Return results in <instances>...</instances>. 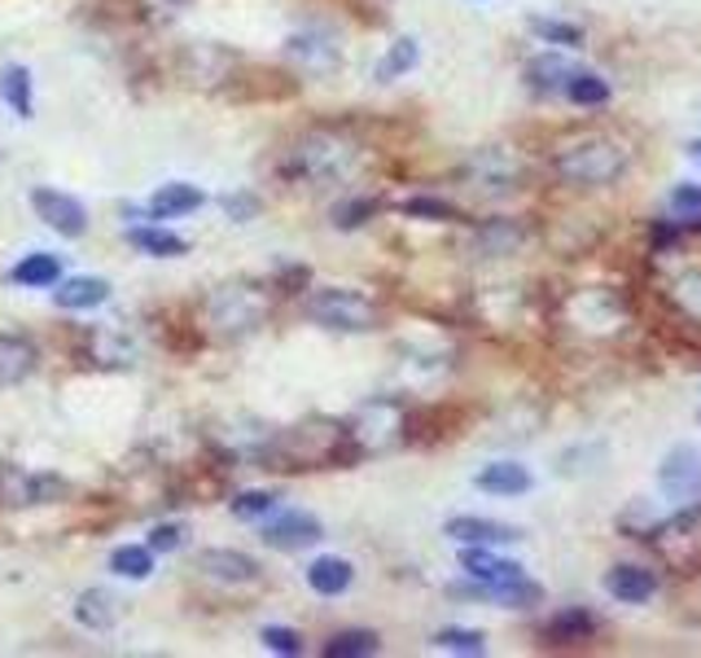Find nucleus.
Returning a JSON list of instances; mask_svg holds the SVG:
<instances>
[{"label":"nucleus","mask_w":701,"mask_h":658,"mask_svg":"<svg viewBox=\"0 0 701 658\" xmlns=\"http://www.w3.org/2000/svg\"><path fill=\"white\" fill-rule=\"evenodd\" d=\"M531 31H535L544 45H561V49H579V45H583V27L561 22V18H531Z\"/></svg>","instance_id":"473e14b6"},{"label":"nucleus","mask_w":701,"mask_h":658,"mask_svg":"<svg viewBox=\"0 0 701 658\" xmlns=\"http://www.w3.org/2000/svg\"><path fill=\"white\" fill-rule=\"evenodd\" d=\"M132 246H140L145 255H158V259H176L189 251V242L167 228H132Z\"/></svg>","instance_id":"c756f323"},{"label":"nucleus","mask_w":701,"mask_h":658,"mask_svg":"<svg viewBox=\"0 0 701 658\" xmlns=\"http://www.w3.org/2000/svg\"><path fill=\"white\" fill-rule=\"evenodd\" d=\"M359 163V146L338 128H312L303 137H294L289 149L280 154V176L285 180H312V185H329V180H347Z\"/></svg>","instance_id":"f257e3e1"},{"label":"nucleus","mask_w":701,"mask_h":658,"mask_svg":"<svg viewBox=\"0 0 701 658\" xmlns=\"http://www.w3.org/2000/svg\"><path fill=\"white\" fill-rule=\"evenodd\" d=\"M264 646L273 650V655H285V658H294V655H303V637L294 632V628H264Z\"/></svg>","instance_id":"ea45409f"},{"label":"nucleus","mask_w":701,"mask_h":658,"mask_svg":"<svg viewBox=\"0 0 701 658\" xmlns=\"http://www.w3.org/2000/svg\"><path fill=\"white\" fill-rule=\"evenodd\" d=\"M399 212L408 219H456V207L443 198H408Z\"/></svg>","instance_id":"4c0bfd02"},{"label":"nucleus","mask_w":701,"mask_h":658,"mask_svg":"<svg viewBox=\"0 0 701 658\" xmlns=\"http://www.w3.org/2000/svg\"><path fill=\"white\" fill-rule=\"evenodd\" d=\"M443 531L461 544H513V540H522L517 527H504V522H491V518H452Z\"/></svg>","instance_id":"a211bd4d"},{"label":"nucleus","mask_w":701,"mask_h":658,"mask_svg":"<svg viewBox=\"0 0 701 658\" xmlns=\"http://www.w3.org/2000/svg\"><path fill=\"white\" fill-rule=\"evenodd\" d=\"M658 483H662V492L675 497V501H698L701 497V448L680 443V448L662 461Z\"/></svg>","instance_id":"6e6552de"},{"label":"nucleus","mask_w":701,"mask_h":658,"mask_svg":"<svg viewBox=\"0 0 701 658\" xmlns=\"http://www.w3.org/2000/svg\"><path fill=\"white\" fill-rule=\"evenodd\" d=\"M203 203H207V194H203L198 185H185V180H176V185H162V189L149 198V219L189 216V212H198Z\"/></svg>","instance_id":"aec40b11"},{"label":"nucleus","mask_w":701,"mask_h":658,"mask_svg":"<svg viewBox=\"0 0 701 658\" xmlns=\"http://www.w3.org/2000/svg\"><path fill=\"white\" fill-rule=\"evenodd\" d=\"M75 619H79L83 628H92V632H110V628L124 619V606H119L115 592L88 588V592H79V601H75Z\"/></svg>","instance_id":"dca6fc26"},{"label":"nucleus","mask_w":701,"mask_h":658,"mask_svg":"<svg viewBox=\"0 0 701 658\" xmlns=\"http://www.w3.org/2000/svg\"><path fill=\"white\" fill-rule=\"evenodd\" d=\"M631 167V154L614 141H583V146H570L565 154H557V176L579 185V189H601V185H614L623 171Z\"/></svg>","instance_id":"20e7f679"},{"label":"nucleus","mask_w":701,"mask_h":658,"mask_svg":"<svg viewBox=\"0 0 701 658\" xmlns=\"http://www.w3.org/2000/svg\"><path fill=\"white\" fill-rule=\"evenodd\" d=\"M0 97L9 101V110L13 115H31V71L27 67H4L0 75Z\"/></svg>","instance_id":"7c9ffc66"},{"label":"nucleus","mask_w":701,"mask_h":658,"mask_svg":"<svg viewBox=\"0 0 701 658\" xmlns=\"http://www.w3.org/2000/svg\"><path fill=\"white\" fill-rule=\"evenodd\" d=\"M307 286V268L303 264H289V268H280V277H277V291L285 294H298Z\"/></svg>","instance_id":"37998d69"},{"label":"nucleus","mask_w":701,"mask_h":658,"mask_svg":"<svg viewBox=\"0 0 701 658\" xmlns=\"http://www.w3.org/2000/svg\"><path fill=\"white\" fill-rule=\"evenodd\" d=\"M110 571L115 576H128V580H145L154 571V549L149 544H124L110 553Z\"/></svg>","instance_id":"2f4dec72"},{"label":"nucleus","mask_w":701,"mask_h":658,"mask_svg":"<svg viewBox=\"0 0 701 658\" xmlns=\"http://www.w3.org/2000/svg\"><path fill=\"white\" fill-rule=\"evenodd\" d=\"M350 580H355V567H350L347 558H316L307 567V585H312V592H320V597L347 592Z\"/></svg>","instance_id":"b1692460"},{"label":"nucleus","mask_w":701,"mask_h":658,"mask_svg":"<svg viewBox=\"0 0 701 658\" xmlns=\"http://www.w3.org/2000/svg\"><path fill=\"white\" fill-rule=\"evenodd\" d=\"M185 544V527L180 522H158L154 531H149V549L154 553H171V549H180Z\"/></svg>","instance_id":"a19ab883"},{"label":"nucleus","mask_w":701,"mask_h":658,"mask_svg":"<svg viewBox=\"0 0 701 658\" xmlns=\"http://www.w3.org/2000/svg\"><path fill=\"white\" fill-rule=\"evenodd\" d=\"M417 62H421V45L413 40V36H404V40H395V45H391V53L377 62V79H382V84H391V79H399V75L413 71Z\"/></svg>","instance_id":"c85d7f7f"},{"label":"nucleus","mask_w":701,"mask_h":658,"mask_svg":"<svg viewBox=\"0 0 701 658\" xmlns=\"http://www.w3.org/2000/svg\"><path fill=\"white\" fill-rule=\"evenodd\" d=\"M561 92H565L574 106H605V101H610V84L596 71H583V67L570 75V84H565Z\"/></svg>","instance_id":"cd10ccee"},{"label":"nucleus","mask_w":701,"mask_h":658,"mask_svg":"<svg viewBox=\"0 0 701 658\" xmlns=\"http://www.w3.org/2000/svg\"><path fill=\"white\" fill-rule=\"evenodd\" d=\"M106 298H110V282H101V277H70V282H62L53 291V303L62 312H88V307H97Z\"/></svg>","instance_id":"5701e85b"},{"label":"nucleus","mask_w":701,"mask_h":658,"mask_svg":"<svg viewBox=\"0 0 701 658\" xmlns=\"http://www.w3.org/2000/svg\"><path fill=\"white\" fill-rule=\"evenodd\" d=\"M62 277V259L58 255H22V264L13 268V282L27 286V291H45V286H58Z\"/></svg>","instance_id":"393cba45"},{"label":"nucleus","mask_w":701,"mask_h":658,"mask_svg":"<svg viewBox=\"0 0 701 658\" xmlns=\"http://www.w3.org/2000/svg\"><path fill=\"white\" fill-rule=\"evenodd\" d=\"M671 298L693 316V321H701V268H693V273H684L675 286H671Z\"/></svg>","instance_id":"e433bc0d"},{"label":"nucleus","mask_w":701,"mask_h":658,"mask_svg":"<svg viewBox=\"0 0 701 658\" xmlns=\"http://www.w3.org/2000/svg\"><path fill=\"white\" fill-rule=\"evenodd\" d=\"M285 49H289V58L303 62V71H312V75L338 71V62H343V45H338V36L325 31V27H303V31H294V36L285 40Z\"/></svg>","instance_id":"0eeeda50"},{"label":"nucleus","mask_w":701,"mask_h":658,"mask_svg":"<svg viewBox=\"0 0 701 658\" xmlns=\"http://www.w3.org/2000/svg\"><path fill=\"white\" fill-rule=\"evenodd\" d=\"M461 567H465L478 585H513V580H522V576H526L517 562L495 558V553H491V544H470V549H465V558H461Z\"/></svg>","instance_id":"2eb2a0df"},{"label":"nucleus","mask_w":701,"mask_h":658,"mask_svg":"<svg viewBox=\"0 0 701 658\" xmlns=\"http://www.w3.org/2000/svg\"><path fill=\"white\" fill-rule=\"evenodd\" d=\"M268 321V294L250 282L219 286L207 303V325L215 338H250Z\"/></svg>","instance_id":"f03ea898"},{"label":"nucleus","mask_w":701,"mask_h":658,"mask_svg":"<svg viewBox=\"0 0 701 658\" xmlns=\"http://www.w3.org/2000/svg\"><path fill=\"white\" fill-rule=\"evenodd\" d=\"M228 510H233V518H246V522L268 518V513L277 510V492H241V497L228 501Z\"/></svg>","instance_id":"c9c22d12"},{"label":"nucleus","mask_w":701,"mask_h":658,"mask_svg":"<svg viewBox=\"0 0 701 658\" xmlns=\"http://www.w3.org/2000/svg\"><path fill=\"white\" fill-rule=\"evenodd\" d=\"M470 180L478 194H509L513 180H517V163L504 154V149H483L474 163H470Z\"/></svg>","instance_id":"4468645a"},{"label":"nucleus","mask_w":701,"mask_h":658,"mask_svg":"<svg viewBox=\"0 0 701 658\" xmlns=\"http://www.w3.org/2000/svg\"><path fill=\"white\" fill-rule=\"evenodd\" d=\"M671 216L675 224H689V228H701V185H675L671 189Z\"/></svg>","instance_id":"72a5a7b5"},{"label":"nucleus","mask_w":701,"mask_h":658,"mask_svg":"<svg viewBox=\"0 0 701 658\" xmlns=\"http://www.w3.org/2000/svg\"><path fill=\"white\" fill-rule=\"evenodd\" d=\"M347 435L359 452H382L408 439V409L399 400H368L347 422Z\"/></svg>","instance_id":"39448f33"},{"label":"nucleus","mask_w":701,"mask_h":658,"mask_svg":"<svg viewBox=\"0 0 701 658\" xmlns=\"http://www.w3.org/2000/svg\"><path fill=\"white\" fill-rule=\"evenodd\" d=\"M31 207H36V216L45 219L49 228H58L62 237H83V228H88L83 203L62 194V189H36V194H31Z\"/></svg>","instance_id":"1a4fd4ad"},{"label":"nucleus","mask_w":701,"mask_h":658,"mask_svg":"<svg viewBox=\"0 0 701 658\" xmlns=\"http://www.w3.org/2000/svg\"><path fill=\"white\" fill-rule=\"evenodd\" d=\"M689 158H693V163L701 167V141H693V146H689Z\"/></svg>","instance_id":"c03bdc74"},{"label":"nucleus","mask_w":701,"mask_h":658,"mask_svg":"<svg viewBox=\"0 0 701 658\" xmlns=\"http://www.w3.org/2000/svg\"><path fill=\"white\" fill-rule=\"evenodd\" d=\"M140 356V347L128 338V330L119 325H101L88 334V365H101V369H132Z\"/></svg>","instance_id":"f8f14e48"},{"label":"nucleus","mask_w":701,"mask_h":658,"mask_svg":"<svg viewBox=\"0 0 701 658\" xmlns=\"http://www.w3.org/2000/svg\"><path fill=\"white\" fill-rule=\"evenodd\" d=\"M574 71H579L574 62H565L561 53H549V58H535V62L526 67V79H531L535 92H561Z\"/></svg>","instance_id":"a878e982"},{"label":"nucleus","mask_w":701,"mask_h":658,"mask_svg":"<svg viewBox=\"0 0 701 658\" xmlns=\"http://www.w3.org/2000/svg\"><path fill=\"white\" fill-rule=\"evenodd\" d=\"M526 242V228L517 219H487L478 233H474V251L483 259H500V255H513L517 246Z\"/></svg>","instance_id":"6ab92c4d"},{"label":"nucleus","mask_w":701,"mask_h":658,"mask_svg":"<svg viewBox=\"0 0 701 658\" xmlns=\"http://www.w3.org/2000/svg\"><path fill=\"white\" fill-rule=\"evenodd\" d=\"M325 540V527L312 518V513H280V518H264V544L280 549V553H294V549H307Z\"/></svg>","instance_id":"9d476101"},{"label":"nucleus","mask_w":701,"mask_h":658,"mask_svg":"<svg viewBox=\"0 0 701 658\" xmlns=\"http://www.w3.org/2000/svg\"><path fill=\"white\" fill-rule=\"evenodd\" d=\"M382 650V641H377V632H368V628H347V632H334L329 641H325V658H364V655H377Z\"/></svg>","instance_id":"bb28decb"},{"label":"nucleus","mask_w":701,"mask_h":658,"mask_svg":"<svg viewBox=\"0 0 701 658\" xmlns=\"http://www.w3.org/2000/svg\"><path fill=\"white\" fill-rule=\"evenodd\" d=\"M224 212L233 219H255L259 198H255V194H228V198H224Z\"/></svg>","instance_id":"79ce46f5"},{"label":"nucleus","mask_w":701,"mask_h":658,"mask_svg":"<svg viewBox=\"0 0 701 658\" xmlns=\"http://www.w3.org/2000/svg\"><path fill=\"white\" fill-rule=\"evenodd\" d=\"M377 216V203L373 198H350V203H343V207H334V224L338 228H359L364 219Z\"/></svg>","instance_id":"58836bf2"},{"label":"nucleus","mask_w":701,"mask_h":658,"mask_svg":"<svg viewBox=\"0 0 701 658\" xmlns=\"http://www.w3.org/2000/svg\"><path fill=\"white\" fill-rule=\"evenodd\" d=\"M474 483L491 497H522V492H531V470L517 465V461H491V465L478 470Z\"/></svg>","instance_id":"412c9836"},{"label":"nucleus","mask_w":701,"mask_h":658,"mask_svg":"<svg viewBox=\"0 0 701 658\" xmlns=\"http://www.w3.org/2000/svg\"><path fill=\"white\" fill-rule=\"evenodd\" d=\"M303 312H307L316 325H325V330H343V334H368V330H377V321H382L377 303H373L368 294L347 291V286L312 291L307 298H303Z\"/></svg>","instance_id":"7ed1b4c3"},{"label":"nucleus","mask_w":701,"mask_h":658,"mask_svg":"<svg viewBox=\"0 0 701 658\" xmlns=\"http://www.w3.org/2000/svg\"><path fill=\"white\" fill-rule=\"evenodd\" d=\"M194 571H203V576L219 580V585H259V576H264L259 562L237 553V549H203L194 558Z\"/></svg>","instance_id":"9b49d317"},{"label":"nucleus","mask_w":701,"mask_h":658,"mask_svg":"<svg viewBox=\"0 0 701 658\" xmlns=\"http://www.w3.org/2000/svg\"><path fill=\"white\" fill-rule=\"evenodd\" d=\"M67 497V483L58 474H31V470H18V465H4L0 470V505L9 510H22V505H53Z\"/></svg>","instance_id":"423d86ee"},{"label":"nucleus","mask_w":701,"mask_h":658,"mask_svg":"<svg viewBox=\"0 0 701 658\" xmlns=\"http://www.w3.org/2000/svg\"><path fill=\"white\" fill-rule=\"evenodd\" d=\"M544 637H549V641H557V646L592 641V637H596V615H592V610H583V606H565V610H557V615L549 619Z\"/></svg>","instance_id":"4be33fe9"},{"label":"nucleus","mask_w":701,"mask_h":658,"mask_svg":"<svg viewBox=\"0 0 701 658\" xmlns=\"http://www.w3.org/2000/svg\"><path fill=\"white\" fill-rule=\"evenodd\" d=\"M605 588H610V597L623 601V606H644V601H653L658 580H653V571L623 562V567H614V571L605 576Z\"/></svg>","instance_id":"f3484780"},{"label":"nucleus","mask_w":701,"mask_h":658,"mask_svg":"<svg viewBox=\"0 0 701 658\" xmlns=\"http://www.w3.org/2000/svg\"><path fill=\"white\" fill-rule=\"evenodd\" d=\"M40 365V347L27 334H0V386H18L22 377H31Z\"/></svg>","instance_id":"ddd939ff"},{"label":"nucleus","mask_w":701,"mask_h":658,"mask_svg":"<svg viewBox=\"0 0 701 658\" xmlns=\"http://www.w3.org/2000/svg\"><path fill=\"white\" fill-rule=\"evenodd\" d=\"M434 646H438V650H452V655H483V650H487V637L474 632V628H443V632L434 637Z\"/></svg>","instance_id":"f704fd0d"}]
</instances>
